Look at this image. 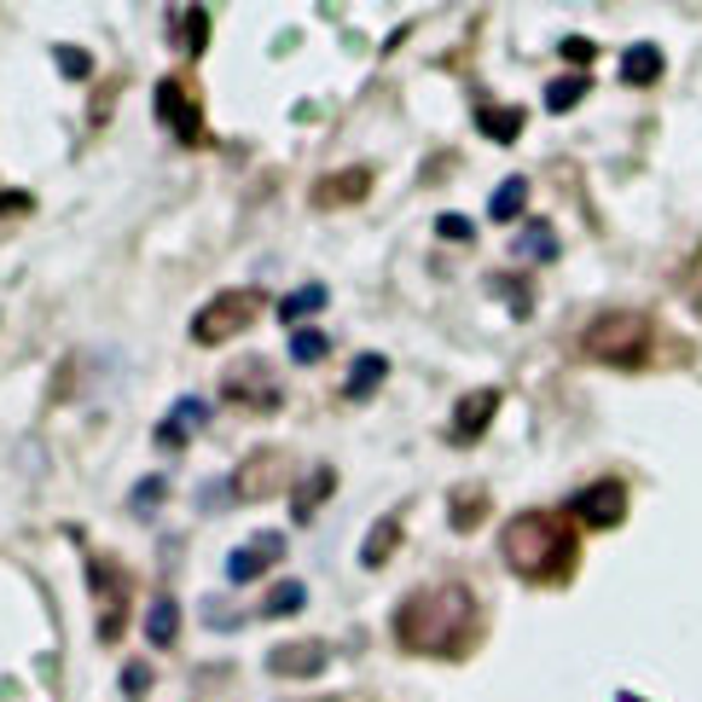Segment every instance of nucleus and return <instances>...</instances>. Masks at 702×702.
<instances>
[{
  "mask_svg": "<svg viewBox=\"0 0 702 702\" xmlns=\"http://www.w3.org/2000/svg\"><path fill=\"white\" fill-rule=\"evenodd\" d=\"M372 192V169H348V175H331L314 187V209H337V204H360Z\"/></svg>",
  "mask_w": 702,
  "mask_h": 702,
  "instance_id": "nucleus-13",
  "label": "nucleus"
},
{
  "mask_svg": "<svg viewBox=\"0 0 702 702\" xmlns=\"http://www.w3.org/2000/svg\"><path fill=\"white\" fill-rule=\"evenodd\" d=\"M570 511H575V523H587V528H615L627 516V488L615 476H604V482H592V488H580L570 499Z\"/></svg>",
  "mask_w": 702,
  "mask_h": 702,
  "instance_id": "nucleus-7",
  "label": "nucleus"
},
{
  "mask_svg": "<svg viewBox=\"0 0 702 702\" xmlns=\"http://www.w3.org/2000/svg\"><path fill=\"white\" fill-rule=\"evenodd\" d=\"M326 337H320V331H296V337H291V360H303V366H314V360H326Z\"/></svg>",
  "mask_w": 702,
  "mask_h": 702,
  "instance_id": "nucleus-27",
  "label": "nucleus"
},
{
  "mask_svg": "<svg viewBox=\"0 0 702 702\" xmlns=\"http://www.w3.org/2000/svg\"><path fill=\"white\" fill-rule=\"evenodd\" d=\"M163 494H169V482H163V476H145V482H140V494H133V511L163 506Z\"/></svg>",
  "mask_w": 702,
  "mask_h": 702,
  "instance_id": "nucleus-29",
  "label": "nucleus"
},
{
  "mask_svg": "<svg viewBox=\"0 0 702 702\" xmlns=\"http://www.w3.org/2000/svg\"><path fill=\"white\" fill-rule=\"evenodd\" d=\"M383 378H390V360H383V355H360L355 366H348V383H343V395H348V400H366V395H372Z\"/></svg>",
  "mask_w": 702,
  "mask_h": 702,
  "instance_id": "nucleus-17",
  "label": "nucleus"
},
{
  "mask_svg": "<svg viewBox=\"0 0 702 702\" xmlns=\"http://www.w3.org/2000/svg\"><path fill=\"white\" fill-rule=\"evenodd\" d=\"M476 633H482V610L464 580L418 587L395 610V644L412 650V656H459V650L476 644Z\"/></svg>",
  "mask_w": 702,
  "mask_h": 702,
  "instance_id": "nucleus-1",
  "label": "nucleus"
},
{
  "mask_svg": "<svg viewBox=\"0 0 702 702\" xmlns=\"http://www.w3.org/2000/svg\"><path fill=\"white\" fill-rule=\"evenodd\" d=\"M279 558H285V534L261 528L256 540H250V546H239V551H232V558H227V580H232V587H250V580H261V575L273 570Z\"/></svg>",
  "mask_w": 702,
  "mask_h": 702,
  "instance_id": "nucleus-8",
  "label": "nucleus"
},
{
  "mask_svg": "<svg viewBox=\"0 0 702 702\" xmlns=\"http://www.w3.org/2000/svg\"><path fill=\"white\" fill-rule=\"evenodd\" d=\"M53 59H59V71H64V76H71V81H88V76H93V59H88V53H81V47H59V53H53Z\"/></svg>",
  "mask_w": 702,
  "mask_h": 702,
  "instance_id": "nucleus-28",
  "label": "nucleus"
},
{
  "mask_svg": "<svg viewBox=\"0 0 702 702\" xmlns=\"http://www.w3.org/2000/svg\"><path fill=\"white\" fill-rule=\"evenodd\" d=\"M622 76L633 81V88H650V81L662 76V47H650V41L627 47V53H622Z\"/></svg>",
  "mask_w": 702,
  "mask_h": 702,
  "instance_id": "nucleus-16",
  "label": "nucleus"
},
{
  "mask_svg": "<svg viewBox=\"0 0 702 702\" xmlns=\"http://www.w3.org/2000/svg\"><path fill=\"white\" fill-rule=\"evenodd\" d=\"M476 128L488 133L494 145H511L516 133H523V111H511V105H494V111H482V116H476Z\"/></svg>",
  "mask_w": 702,
  "mask_h": 702,
  "instance_id": "nucleus-19",
  "label": "nucleus"
},
{
  "mask_svg": "<svg viewBox=\"0 0 702 702\" xmlns=\"http://www.w3.org/2000/svg\"><path fill=\"white\" fill-rule=\"evenodd\" d=\"M175 633H180V604H175L169 592H157L152 610H145V639L163 650V644H175Z\"/></svg>",
  "mask_w": 702,
  "mask_h": 702,
  "instance_id": "nucleus-15",
  "label": "nucleus"
},
{
  "mask_svg": "<svg viewBox=\"0 0 702 702\" xmlns=\"http://www.w3.org/2000/svg\"><path fill=\"white\" fill-rule=\"evenodd\" d=\"M93 592H99V639L111 644L123 633V580H116V570L93 563Z\"/></svg>",
  "mask_w": 702,
  "mask_h": 702,
  "instance_id": "nucleus-12",
  "label": "nucleus"
},
{
  "mask_svg": "<svg viewBox=\"0 0 702 702\" xmlns=\"http://www.w3.org/2000/svg\"><path fill=\"white\" fill-rule=\"evenodd\" d=\"M326 303H331V296H326V285H303V291H291L285 303H279V320H285V326H296V320H308V314H320Z\"/></svg>",
  "mask_w": 702,
  "mask_h": 702,
  "instance_id": "nucleus-21",
  "label": "nucleus"
},
{
  "mask_svg": "<svg viewBox=\"0 0 702 702\" xmlns=\"http://www.w3.org/2000/svg\"><path fill=\"white\" fill-rule=\"evenodd\" d=\"M24 209H29V197H24V192H18V197H12V192L0 197V215H24Z\"/></svg>",
  "mask_w": 702,
  "mask_h": 702,
  "instance_id": "nucleus-33",
  "label": "nucleus"
},
{
  "mask_svg": "<svg viewBox=\"0 0 702 702\" xmlns=\"http://www.w3.org/2000/svg\"><path fill=\"white\" fill-rule=\"evenodd\" d=\"M563 59L587 64V59H592V41H575V36H570V41H563Z\"/></svg>",
  "mask_w": 702,
  "mask_h": 702,
  "instance_id": "nucleus-32",
  "label": "nucleus"
},
{
  "mask_svg": "<svg viewBox=\"0 0 702 702\" xmlns=\"http://www.w3.org/2000/svg\"><path fill=\"white\" fill-rule=\"evenodd\" d=\"M303 604H308V587H303V580H279V587L261 598V615H291V610H303Z\"/></svg>",
  "mask_w": 702,
  "mask_h": 702,
  "instance_id": "nucleus-24",
  "label": "nucleus"
},
{
  "mask_svg": "<svg viewBox=\"0 0 702 702\" xmlns=\"http://www.w3.org/2000/svg\"><path fill=\"white\" fill-rule=\"evenodd\" d=\"M285 476H291V459L279 454V447H267V454H256V459L244 464L232 488H239V499H267V494L285 488Z\"/></svg>",
  "mask_w": 702,
  "mask_h": 702,
  "instance_id": "nucleus-9",
  "label": "nucleus"
},
{
  "mask_svg": "<svg viewBox=\"0 0 702 702\" xmlns=\"http://www.w3.org/2000/svg\"><path fill=\"white\" fill-rule=\"evenodd\" d=\"M494 412H499V390H471V395L454 407V442H459V447L482 442V430L494 424Z\"/></svg>",
  "mask_w": 702,
  "mask_h": 702,
  "instance_id": "nucleus-11",
  "label": "nucleus"
},
{
  "mask_svg": "<svg viewBox=\"0 0 702 702\" xmlns=\"http://www.w3.org/2000/svg\"><path fill=\"white\" fill-rule=\"evenodd\" d=\"M152 105H157L163 123L175 128V140H187V145L204 140V111L192 105V93H187V81H180V76H163V81H157Z\"/></svg>",
  "mask_w": 702,
  "mask_h": 702,
  "instance_id": "nucleus-6",
  "label": "nucleus"
},
{
  "mask_svg": "<svg viewBox=\"0 0 702 702\" xmlns=\"http://www.w3.org/2000/svg\"><path fill=\"white\" fill-rule=\"evenodd\" d=\"M499 558H506L523 580H546V587H558V580L575 575L580 546H575V528L563 523V516L516 511L506 523V534H499Z\"/></svg>",
  "mask_w": 702,
  "mask_h": 702,
  "instance_id": "nucleus-2",
  "label": "nucleus"
},
{
  "mask_svg": "<svg viewBox=\"0 0 702 702\" xmlns=\"http://www.w3.org/2000/svg\"><path fill=\"white\" fill-rule=\"evenodd\" d=\"M308 702H343V697H308Z\"/></svg>",
  "mask_w": 702,
  "mask_h": 702,
  "instance_id": "nucleus-34",
  "label": "nucleus"
},
{
  "mask_svg": "<svg viewBox=\"0 0 702 702\" xmlns=\"http://www.w3.org/2000/svg\"><path fill=\"white\" fill-rule=\"evenodd\" d=\"M395 546H400V523H395V516H383V523H372V540L360 546V563H366V570H383V558H390Z\"/></svg>",
  "mask_w": 702,
  "mask_h": 702,
  "instance_id": "nucleus-20",
  "label": "nucleus"
},
{
  "mask_svg": "<svg viewBox=\"0 0 702 702\" xmlns=\"http://www.w3.org/2000/svg\"><path fill=\"white\" fill-rule=\"evenodd\" d=\"M256 303H261L256 291H221L215 303H204L192 314V343H204V348L232 343L250 320H256Z\"/></svg>",
  "mask_w": 702,
  "mask_h": 702,
  "instance_id": "nucleus-4",
  "label": "nucleus"
},
{
  "mask_svg": "<svg viewBox=\"0 0 702 702\" xmlns=\"http://www.w3.org/2000/svg\"><path fill=\"white\" fill-rule=\"evenodd\" d=\"M326 494H331V471H326V464H320V471L308 476V494L296 499V516H303V523H308V516L320 511V499H326Z\"/></svg>",
  "mask_w": 702,
  "mask_h": 702,
  "instance_id": "nucleus-26",
  "label": "nucleus"
},
{
  "mask_svg": "<svg viewBox=\"0 0 702 702\" xmlns=\"http://www.w3.org/2000/svg\"><path fill=\"white\" fill-rule=\"evenodd\" d=\"M523 204H528V175H511V180H499V187H494L488 215H494V221H516Z\"/></svg>",
  "mask_w": 702,
  "mask_h": 702,
  "instance_id": "nucleus-18",
  "label": "nucleus"
},
{
  "mask_svg": "<svg viewBox=\"0 0 702 702\" xmlns=\"http://www.w3.org/2000/svg\"><path fill=\"white\" fill-rule=\"evenodd\" d=\"M197 424H209V407L197 395H187V400H175V412L157 424V442L163 447H187V430H197Z\"/></svg>",
  "mask_w": 702,
  "mask_h": 702,
  "instance_id": "nucleus-14",
  "label": "nucleus"
},
{
  "mask_svg": "<svg viewBox=\"0 0 702 702\" xmlns=\"http://www.w3.org/2000/svg\"><path fill=\"white\" fill-rule=\"evenodd\" d=\"M516 256H528V261H551V256H558V232H551V221H528V232L516 239Z\"/></svg>",
  "mask_w": 702,
  "mask_h": 702,
  "instance_id": "nucleus-22",
  "label": "nucleus"
},
{
  "mask_svg": "<svg viewBox=\"0 0 702 702\" xmlns=\"http://www.w3.org/2000/svg\"><path fill=\"white\" fill-rule=\"evenodd\" d=\"M587 88H592L587 76H558V81L546 88V111H575L580 99H587Z\"/></svg>",
  "mask_w": 702,
  "mask_h": 702,
  "instance_id": "nucleus-23",
  "label": "nucleus"
},
{
  "mask_svg": "<svg viewBox=\"0 0 702 702\" xmlns=\"http://www.w3.org/2000/svg\"><path fill=\"white\" fill-rule=\"evenodd\" d=\"M209 36V12H187V47H204Z\"/></svg>",
  "mask_w": 702,
  "mask_h": 702,
  "instance_id": "nucleus-31",
  "label": "nucleus"
},
{
  "mask_svg": "<svg viewBox=\"0 0 702 702\" xmlns=\"http://www.w3.org/2000/svg\"><path fill=\"white\" fill-rule=\"evenodd\" d=\"M580 348L604 366H639L644 348H650V320L639 308H610L580 331Z\"/></svg>",
  "mask_w": 702,
  "mask_h": 702,
  "instance_id": "nucleus-3",
  "label": "nucleus"
},
{
  "mask_svg": "<svg viewBox=\"0 0 702 702\" xmlns=\"http://www.w3.org/2000/svg\"><path fill=\"white\" fill-rule=\"evenodd\" d=\"M221 395H232L239 407H256V412H279V407H285V390L273 383L267 360H239V366L221 378Z\"/></svg>",
  "mask_w": 702,
  "mask_h": 702,
  "instance_id": "nucleus-5",
  "label": "nucleus"
},
{
  "mask_svg": "<svg viewBox=\"0 0 702 702\" xmlns=\"http://www.w3.org/2000/svg\"><path fill=\"white\" fill-rule=\"evenodd\" d=\"M331 650L320 639H303V644H273L267 650V674H279V679H314L326 667Z\"/></svg>",
  "mask_w": 702,
  "mask_h": 702,
  "instance_id": "nucleus-10",
  "label": "nucleus"
},
{
  "mask_svg": "<svg viewBox=\"0 0 702 702\" xmlns=\"http://www.w3.org/2000/svg\"><path fill=\"white\" fill-rule=\"evenodd\" d=\"M482 511H488V494H482V488H459L454 494V528H471Z\"/></svg>",
  "mask_w": 702,
  "mask_h": 702,
  "instance_id": "nucleus-25",
  "label": "nucleus"
},
{
  "mask_svg": "<svg viewBox=\"0 0 702 702\" xmlns=\"http://www.w3.org/2000/svg\"><path fill=\"white\" fill-rule=\"evenodd\" d=\"M436 232H442V239H454V244H464V239H471V221H464V215H442Z\"/></svg>",
  "mask_w": 702,
  "mask_h": 702,
  "instance_id": "nucleus-30",
  "label": "nucleus"
}]
</instances>
